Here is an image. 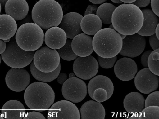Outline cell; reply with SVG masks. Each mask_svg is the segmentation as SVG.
Returning a JSON list of instances; mask_svg holds the SVG:
<instances>
[{"mask_svg":"<svg viewBox=\"0 0 159 119\" xmlns=\"http://www.w3.org/2000/svg\"><path fill=\"white\" fill-rule=\"evenodd\" d=\"M143 15L139 7L133 3H124L116 7L111 21L114 28L120 34L133 35L141 28Z\"/></svg>","mask_w":159,"mask_h":119,"instance_id":"6da1fadb","label":"cell"},{"mask_svg":"<svg viewBox=\"0 0 159 119\" xmlns=\"http://www.w3.org/2000/svg\"><path fill=\"white\" fill-rule=\"evenodd\" d=\"M63 15L61 7L55 0H39L31 12L33 22L44 30L58 26Z\"/></svg>","mask_w":159,"mask_h":119,"instance_id":"7a4b0ae2","label":"cell"},{"mask_svg":"<svg viewBox=\"0 0 159 119\" xmlns=\"http://www.w3.org/2000/svg\"><path fill=\"white\" fill-rule=\"evenodd\" d=\"M93 50L102 57L111 58L120 52L122 39L119 33L109 28L101 29L94 35L92 40Z\"/></svg>","mask_w":159,"mask_h":119,"instance_id":"3957f363","label":"cell"},{"mask_svg":"<svg viewBox=\"0 0 159 119\" xmlns=\"http://www.w3.org/2000/svg\"><path fill=\"white\" fill-rule=\"evenodd\" d=\"M25 102L31 109L43 111L49 108L55 99V93L46 83L36 82L29 85L24 94Z\"/></svg>","mask_w":159,"mask_h":119,"instance_id":"277c9868","label":"cell"},{"mask_svg":"<svg viewBox=\"0 0 159 119\" xmlns=\"http://www.w3.org/2000/svg\"><path fill=\"white\" fill-rule=\"evenodd\" d=\"M15 38L18 46L28 51H35L42 46L44 40L43 29L33 22L25 23L17 29Z\"/></svg>","mask_w":159,"mask_h":119,"instance_id":"5b68a950","label":"cell"},{"mask_svg":"<svg viewBox=\"0 0 159 119\" xmlns=\"http://www.w3.org/2000/svg\"><path fill=\"white\" fill-rule=\"evenodd\" d=\"M6 44V49L1 57L7 66L13 68H22L32 62L35 51H28L20 48L16 42L15 36Z\"/></svg>","mask_w":159,"mask_h":119,"instance_id":"8992f818","label":"cell"},{"mask_svg":"<svg viewBox=\"0 0 159 119\" xmlns=\"http://www.w3.org/2000/svg\"><path fill=\"white\" fill-rule=\"evenodd\" d=\"M114 89L113 84L111 79L102 75L93 77L88 85V93L90 97L100 103L108 99L112 95Z\"/></svg>","mask_w":159,"mask_h":119,"instance_id":"52a82bcc","label":"cell"},{"mask_svg":"<svg viewBox=\"0 0 159 119\" xmlns=\"http://www.w3.org/2000/svg\"><path fill=\"white\" fill-rule=\"evenodd\" d=\"M33 62L40 71L48 73L55 70L60 64V57L56 50L43 46L35 52Z\"/></svg>","mask_w":159,"mask_h":119,"instance_id":"ba28073f","label":"cell"},{"mask_svg":"<svg viewBox=\"0 0 159 119\" xmlns=\"http://www.w3.org/2000/svg\"><path fill=\"white\" fill-rule=\"evenodd\" d=\"M62 93L66 100L74 103L80 102L86 95V85L83 81L78 78H69L63 84Z\"/></svg>","mask_w":159,"mask_h":119,"instance_id":"9c48e42d","label":"cell"},{"mask_svg":"<svg viewBox=\"0 0 159 119\" xmlns=\"http://www.w3.org/2000/svg\"><path fill=\"white\" fill-rule=\"evenodd\" d=\"M98 70V64L96 59L90 55L86 57L79 56L73 64V70L78 77L84 80L89 79L96 75Z\"/></svg>","mask_w":159,"mask_h":119,"instance_id":"30bf717a","label":"cell"},{"mask_svg":"<svg viewBox=\"0 0 159 119\" xmlns=\"http://www.w3.org/2000/svg\"><path fill=\"white\" fill-rule=\"evenodd\" d=\"M48 119L80 118L76 106L68 100H61L54 103L49 109Z\"/></svg>","mask_w":159,"mask_h":119,"instance_id":"8fae6325","label":"cell"},{"mask_svg":"<svg viewBox=\"0 0 159 119\" xmlns=\"http://www.w3.org/2000/svg\"><path fill=\"white\" fill-rule=\"evenodd\" d=\"M159 76L154 74L148 68L139 71L134 80L137 89L144 94H149L156 90L159 86Z\"/></svg>","mask_w":159,"mask_h":119,"instance_id":"7c38bea8","label":"cell"},{"mask_svg":"<svg viewBox=\"0 0 159 119\" xmlns=\"http://www.w3.org/2000/svg\"><path fill=\"white\" fill-rule=\"evenodd\" d=\"M146 39L138 33L127 35L122 40V46L119 53L123 56L134 58L140 55L145 47Z\"/></svg>","mask_w":159,"mask_h":119,"instance_id":"4fadbf2b","label":"cell"},{"mask_svg":"<svg viewBox=\"0 0 159 119\" xmlns=\"http://www.w3.org/2000/svg\"><path fill=\"white\" fill-rule=\"evenodd\" d=\"M5 82L11 90L15 92H21L25 89L29 85L30 77L28 71L23 68H12L6 74Z\"/></svg>","mask_w":159,"mask_h":119,"instance_id":"5bb4252c","label":"cell"},{"mask_svg":"<svg viewBox=\"0 0 159 119\" xmlns=\"http://www.w3.org/2000/svg\"><path fill=\"white\" fill-rule=\"evenodd\" d=\"M138 70L135 62L128 57H123L118 60L115 64L114 72L120 80L127 81L133 79Z\"/></svg>","mask_w":159,"mask_h":119,"instance_id":"9a60e30c","label":"cell"},{"mask_svg":"<svg viewBox=\"0 0 159 119\" xmlns=\"http://www.w3.org/2000/svg\"><path fill=\"white\" fill-rule=\"evenodd\" d=\"M83 17L81 14L76 12H69L63 15L59 27L64 31L67 38L72 39L82 33L80 24Z\"/></svg>","mask_w":159,"mask_h":119,"instance_id":"2e32d148","label":"cell"},{"mask_svg":"<svg viewBox=\"0 0 159 119\" xmlns=\"http://www.w3.org/2000/svg\"><path fill=\"white\" fill-rule=\"evenodd\" d=\"M72 40L71 47L74 53L78 56L86 57L93 52V38L84 33L75 36Z\"/></svg>","mask_w":159,"mask_h":119,"instance_id":"e0dca14e","label":"cell"},{"mask_svg":"<svg viewBox=\"0 0 159 119\" xmlns=\"http://www.w3.org/2000/svg\"><path fill=\"white\" fill-rule=\"evenodd\" d=\"M67 39L66 35L64 31L57 26L48 29L44 35L45 44L49 48L55 50L63 47Z\"/></svg>","mask_w":159,"mask_h":119,"instance_id":"ac0fdd59","label":"cell"},{"mask_svg":"<svg viewBox=\"0 0 159 119\" xmlns=\"http://www.w3.org/2000/svg\"><path fill=\"white\" fill-rule=\"evenodd\" d=\"M4 9L6 14L16 20L19 21L27 16L29 7L25 0H8L4 6Z\"/></svg>","mask_w":159,"mask_h":119,"instance_id":"d6986e66","label":"cell"},{"mask_svg":"<svg viewBox=\"0 0 159 119\" xmlns=\"http://www.w3.org/2000/svg\"><path fill=\"white\" fill-rule=\"evenodd\" d=\"M81 118L104 119L105 111L103 105L100 102L89 100L85 102L80 109Z\"/></svg>","mask_w":159,"mask_h":119,"instance_id":"ffe728a7","label":"cell"},{"mask_svg":"<svg viewBox=\"0 0 159 119\" xmlns=\"http://www.w3.org/2000/svg\"><path fill=\"white\" fill-rule=\"evenodd\" d=\"M141 10L143 15V22L141 28L137 33L144 37L154 34L156 27L159 24L158 17L150 9H144Z\"/></svg>","mask_w":159,"mask_h":119,"instance_id":"44dd1931","label":"cell"},{"mask_svg":"<svg viewBox=\"0 0 159 119\" xmlns=\"http://www.w3.org/2000/svg\"><path fill=\"white\" fill-rule=\"evenodd\" d=\"M144 101L145 99L142 94L138 92H131L124 99V108L130 113L139 114L144 108Z\"/></svg>","mask_w":159,"mask_h":119,"instance_id":"7402d4cb","label":"cell"},{"mask_svg":"<svg viewBox=\"0 0 159 119\" xmlns=\"http://www.w3.org/2000/svg\"><path fill=\"white\" fill-rule=\"evenodd\" d=\"M1 112L2 117L5 118L21 119L25 114V110L21 102L12 100L7 102L3 105Z\"/></svg>","mask_w":159,"mask_h":119,"instance_id":"603a6c76","label":"cell"},{"mask_svg":"<svg viewBox=\"0 0 159 119\" xmlns=\"http://www.w3.org/2000/svg\"><path fill=\"white\" fill-rule=\"evenodd\" d=\"M16 20L7 14L0 15V39H10L14 36L17 30Z\"/></svg>","mask_w":159,"mask_h":119,"instance_id":"cb8c5ba5","label":"cell"},{"mask_svg":"<svg viewBox=\"0 0 159 119\" xmlns=\"http://www.w3.org/2000/svg\"><path fill=\"white\" fill-rule=\"evenodd\" d=\"M102 22L96 14H89L84 15L80 22L83 32L89 35H93L102 29Z\"/></svg>","mask_w":159,"mask_h":119,"instance_id":"d4e9b609","label":"cell"},{"mask_svg":"<svg viewBox=\"0 0 159 119\" xmlns=\"http://www.w3.org/2000/svg\"><path fill=\"white\" fill-rule=\"evenodd\" d=\"M61 68L60 63L55 70L50 72L45 73L40 71L35 67L33 61L31 62L30 66L31 73L36 79L39 81L49 82L57 78L59 74Z\"/></svg>","mask_w":159,"mask_h":119,"instance_id":"484cf974","label":"cell"},{"mask_svg":"<svg viewBox=\"0 0 159 119\" xmlns=\"http://www.w3.org/2000/svg\"><path fill=\"white\" fill-rule=\"evenodd\" d=\"M116 8L111 3H102L98 7L96 15L99 17L102 23L106 24H111L112 15Z\"/></svg>","mask_w":159,"mask_h":119,"instance_id":"4316f807","label":"cell"},{"mask_svg":"<svg viewBox=\"0 0 159 119\" xmlns=\"http://www.w3.org/2000/svg\"><path fill=\"white\" fill-rule=\"evenodd\" d=\"M71 39L67 38L64 46L57 50L60 57L66 60H72L76 59L78 56L74 53L72 49Z\"/></svg>","mask_w":159,"mask_h":119,"instance_id":"83f0119b","label":"cell"},{"mask_svg":"<svg viewBox=\"0 0 159 119\" xmlns=\"http://www.w3.org/2000/svg\"><path fill=\"white\" fill-rule=\"evenodd\" d=\"M159 49L152 51L150 54L148 60V68L154 74L158 76Z\"/></svg>","mask_w":159,"mask_h":119,"instance_id":"f1b7e54d","label":"cell"},{"mask_svg":"<svg viewBox=\"0 0 159 119\" xmlns=\"http://www.w3.org/2000/svg\"><path fill=\"white\" fill-rule=\"evenodd\" d=\"M138 119H159V106H151L145 107L139 113Z\"/></svg>","mask_w":159,"mask_h":119,"instance_id":"f546056e","label":"cell"},{"mask_svg":"<svg viewBox=\"0 0 159 119\" xmlns=\"http://www.w3.org/2000/svg\"><path fill=\"white\" fill-rule=\"evenodd\" d=\"M116 56L111 58H105L98 55L97 59L98 65L102 68L105 69H109L112 68L117 60Z\"/></svg>","mask_w":159,"mask_h":119,"instance_id":"4dcf8cb0","label":"cell"},{"mask_svg":"<svg viewBox=\"0 0 159 119\" xmlns=\"http://www.w3.org/2000/svg\"><path fill=\"white\" fill-rule=\"evenodd\" d=\"M159 97L158 91L153 92L149 94L145 100V107L151 106H159Z\"/></svg>","mask_w":159,"mask_h":119,"instance_id":"1f68e13d","label":"cell"},{"mask_svg":"<svg viewBox=\"0 0 159 119\" xmlns=\"http://www.w3.org/2000/svg\"><path fill=\"white\" fill-rule=\"evenodd\" d=\"M24 119H45L44 116L41 113L33 111L27 113L23 117Z\"/></svg>","mask_w":159,"mask_h":119,"instance_id":"d6a6232c","label":"cell"},{"mask_svg":"<svg viewBox=\"0 0 159 119\" xmlns=\"http://www.w3.org/2000/svg\"><path fill=\"white\" fill-rule=\"evenodd\" d=\"M149 42L150 45L153 50L159 48V41L155 34L149 36Z\"/></svg>","mask_w":159,"mask_h":119,"instance_id":"836d02e7","label":"cell"},{"mask_svg":"<svg viewBox=\"0 0 159 119\" xmlns=\"http://www.w3.org/2000/svg\"><path fill=\"white\" fill-rule=\"evenodd\" d=\"M152 51V50H148L145 51L142 55L141 57V63L143 66L145 68L148 67V57Z\"/></svg>","mask_w":159,"mask_h":119,"instance_id":"e575fe53","label":"cell"},{"mask_svg":"<svg viewBox=\"0 0 159 119\" xmlns=\"http://www.w3.org/2000/svg\"><path fill=\"white\" fill-rule=\"evenodd\" d=\"M152 11L159 17V0H151L150 2Z\"/></svg>","mask_w":159,"mask_h":119,"instance_id":"d590c367","label":"cell"},{"mask_svg":"<svg viewBox=\"0 0 159 119\" xmlns=\"http://www.w3.org/2000/svg\"><path fill=\"white\" fill-rule=\"evenodd\" d=\"M151 0H136L133 4L139 7L143 8L148 6L150 3Z\"/></svg>","mask_w":159,"mask_h":119,"instance_id":"8d00e7d4","label":"cell"},{"mask_svg":"<svg viewBox=\"0 0 159 119\" xmlns=\"http://www.w3.org/2000/svg\"><path fill=\"white\" fill-rule=\"evenodd\" d=\"M98 7L95 5H89L84 12V15L89 14H96Z\"/></svg>","mask_w":159,"mask_h":119,"instance_id":"74e56055","label":"cell"},{"mask_svg":"<svg viewBox=\"0 0 159 119\" xmlns=\"http://www.w3.org/2000/svg\"><path fill=\"white\" fill-rule=\"evenodd\" d=\"M67 76L66 73H59L56 78L57 82L59 84L63 85L67 79Z\"/></svg>","mask_w":159,"mask_h":119,"instance_id":"f35d334b","label":"cell"},{"mask_svg":"<svg viewBox=\"0 0 159 119\" xmlns=\"http://www.w3.org/2000/svg\"><path fill=\"white\" fill-rule=\"evenodd\" d=\"M6 43L3 40L0 39V55L5 51L6 47Z\"/></svg>","mask_w":159,"mask_h":119,"instance_id":"ab89813d","label":"cell"},{"mask_svg":"<svg viewBox=\"0 0 159 119\" xmlns=\"http://www.w3.org/2000/svg\"><path fill=\"white\" fill-rule=\"evenodd\" d=\"M90 2L95 4H99L103 3L107 0H89Z\"/></svg>","mask_w":159,"mask_h":119,"instance_id":"60d3db41","label":"cell"},{"mask_svg":"<svg viewBox=\"0 0 159 119\" xmlns=\"http://www.w3.org/2000/svg\"><path fill=\"white\" fill-rule=\"evenodd\" d=\"M122 2L125 3H132L136 0H120Z\"/></svg>","mask_w":159,"mask_h":119,"instance_id":"b9f144b4","label":"cell"},{"mask_svg":"<svg viewBox=\"0 0 159 119\" xmlns=\"http://www.w3.org/2000/svg\"><path fill=\"white\" fill-rule=\"evenodd\" d=\"M159 24L157 25V26L156 27L155 30V34L156 36L159 39Z\"/></svg>","mask_w":159,"mask_h":119,"instance_id":"7bdbcfd3","label":"cell"},{"mask_svg":"<svg viewBox=\"0 0 159 119\" xmlns=\"http://www.w3.org/2000/svg\"><path fill=\"white\" fill-rule=\"evenodd\" d=\"M8 0H0V3L2 7H3Z\"/></svg>","mask_w":159,"mask_h":119,"instance_id":"ee69618b","label":"cell"},{"mask_svg":"<svg viewBox=\"0 0 159 119\" xmlns=\"http://www.w3.org/2000/svg\"><path fill=\"white\" fill-rule=\"evenodd\" d=\"M113 2L115 3H121L122 2L120 0H111Z\"/></svg>","mask_w":159,"mask_h":119,"instance_id":"f6af8a7d","label":"cell"},{"mask_svg":"<svg viewBox=\"0 0 159 119\" xmlns=\"http://www.w3.org/2000/svg\"><path fill=\"white\" fill-rule=\"evenodd\" d=\"M69 78L73 77H75V74L74 73H70L69 75Z\"/></svg>","mask_w":159,"mask_h":119,"instance_id":"bcb514c9","label":"cell"},{"mask_svg":"<svg viewBox=\"0 0 159 119\" xmlns=\"http://www.w3.org/2000/svg\"><path fill=\"white\" fill-rule=\"evenodd\" d=\"M120 34V35L122 38V39L123 40V39H124L126 37V35H123V34Z\"/></svg>","mask_w":159,"mask_h":119,"instance_id":"7dc6e473","label":"cell"},{"mask_svg":"<svg viewBox=\"0 0 159 119\" xmlns=\"http://www.w3.org/2000/svg\"><path fill=\"white\" fill-rule=\"evenodd\" d=\"M10 39H7V40H3L5 42H6V43L10 41Z\"/></svg>","mask_w":159,"mask_h":119,"instance_id":"c3c4849f","label":"cell"},{"mask_svg":"<svg viewBox=\"0 0 159 119\" xmlns=\"http://www.w3.org/2000/svg\"><path fill=\"white\" fill-rule=\"evenodd\" d=\"M109 28L115 29L112 24L109 26Z\"/></svg>","mask_w":159,"mask_h":119,"instance_id":"681fc988","label":"cell"},{"mask_svg":"<svg viewBox=\"0 0 159 119\" xmlns=\"http://www.w3.org/2000/svg\"><path fill=\"white\" fill-rule=\"evenodd\" d=\"M3 118H4L2 117V114H0V119H2Z\"/></svg>","mask_w":159,"mask_h":119,"instance_id":"f907efd6","label":"cell"},{"mask_svg":"<svg viewBox=\"0 0 159 119\" xmlns=\"http://www.w3.org/2000/svg\"><path fill=\"white\" fill-rule=\"evenodd\" d=\"M1 9H2V6H1V3H0V14L1 12Z\"/></svg>","mask_w":159,"mask_h":119,"instance_id":"816d5d0a","label":"cell"},{"mask_svg":"<svg viewBox=\"0 0 159 119\" xmlns=\"http://www.w3.org/2000/svg\"><path fill=\"white\" fill-rule=\"evenodd\" d=\"M1 60H2V58L1 56L0 55V64L1 62Z\"/></svg>","mask_w":159,"mask_h":119,"instance_id":"f5cc1de1","label":"cell"}]
</instances>
